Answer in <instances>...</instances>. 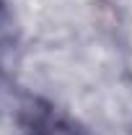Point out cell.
Here are the masks:
<instances>
[{"mask_svg":"<svg viewBox=\"0 0 132 135\" xmlns=\"http://www.w3.org/2000/svg\"><path fill=\"white\" fill-rule=\"evenodd\" d=\"M23 135H85L75 119H70L49 101H31L21 117Z\"/></svg>","mask_w":132,"mask_h":135,"instance_id":"cell-1","label":"cell"}]
</instances>
